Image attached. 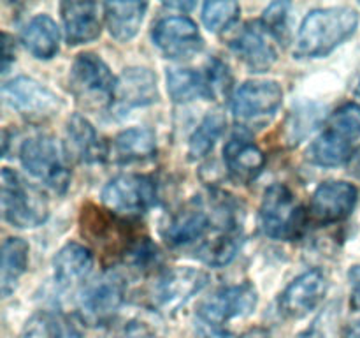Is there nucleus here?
Returning a JSON list of instances; mask_svg holds the SVG:
<instances>
[{
	"mask_svg": "<svg viewBox=\"0 0 360 338\" xmlns=\"http://www.w3.org/2000/svg\"><path fill=\"white\" fill-rule=\"evenodd\" d=\"M125 261L137 270H148L158 263V246L150 238H139L127 249Z\"/></svg>",
	"mask_w": 360,
	"mask_h": 338,
	"instance_id": "72a5a7b5",
	"label": "nucleus"
},
{
	"mask_svg": "<svg viewBox=\"0 0 360 338\" xmlns=\"http://www.w3.org/2000/svg\"><path fill=\"white\" fill-rule=\"evenodd\" d=\"M16 60V44L9 34H2V73L6 74Z\"/></svg>",
	"mask_w": 360,
	"mask_h": 338,
	"instance_id": "58836bf2",
	"label": "nucleus"
},
{
	"mask_svg": "<svg viewBox=\"0 0 360 338\" xmlns=\"http://www.w3.org/2000/svg\"><path fill=\"white\" fill-rule=\"evenodd\" d=\"M146 11V2H105L104 18L111 37L118 42H129L136 37Z\"/></svg>",
	"mask_w": 360,
	"mask_h": 338,
	"instance_id": "5701e85b",
	"label": "nucleus"
},
{
	"mask_svg": "<svg viewBox=\"0 0 360 338\" xmlns=\"http://www.w3.org/2000/svg\"><path fill=\"white\" fill-rule=\"evenodd\" d=\"M224 161L236 182L250 183L262 173L266 155L248 137L232 136L224 148Z\"/></svg>",
	"mask_w": 360,
	"mask_h": 338,
	"instance_id": "a211bd4d",
	"label": "nucleus"
},
{
	"mask_svg": "<svg viewBox=\"0 0 360 338\" xmlns=\"http://www.w3.org/2000/svg\"><path fill=\"white\" fill-rule=\"evenodd\" d=\"M4 101L27 122L44 123L63 109V101L46 84L28 76H18L2 87Z\"/></svg>",
	"mask_w": 360,
	"mask_h": 338,
	"instance_id": "0eeeda50",
	"label": "nucleus"
},
{
	"mask_svg": "<svg viewBox=\"0 0 360 338\" xmlns=\"http://www.w3.org/2000/svg\"><path fill=\"white\" fill-rule=\"evenodd\" d=\"M28 252L30 246L23 238H7L2 245V263H0V291L4 298L13 294L20 278L28 270Z\"/></svg>",
	"mask_w": 360,
	"mask_h": 338,
	"instance_id": "393cba45",
	"label": "nucleus"
},
{
	"mask_svg": "<svg viewBox=\"0 0 360 338\" xmlns=\"http://www.w3.org/2000/svg\"><path fill=\"white\" fill-rule=\"evenodd\" d=\"M0 203L4 220L13 227L32 229L48 220L49 204L46 194L25 182L16 171L9 168L2 169Z\"/></svg>",
	"mask_w": 360,
	"mask_h": 338,
	"instance_id": "f03ea898",
	"label": "nucleus"
},
{
	"mask_svg": "<svg viewBox=\"0 0 360 338\" xmlns=\"http://www.w3.org/2000/svg\"><path fill=\"white\" fill-rule=\"evenodd\" d=\"M127 280L120 271H108L91 282L79 298V317L88 326H105L122 308Z\"/></svg>",
	"mask_w": 360,
	"mask_h": 338,
	"instance_id": "6e6552de",
	"label": "nucleus"
},
{
	"mask_svg": "<svg viewBox=\"0 0 360 338\" xmlns=\"http://www.w3.org/2000/svg\"><path fill=\"white\" fill-rule=\"evenodd\" d=\"M306 215L292 190L283 183H273L264 192L259 210V225L273 239H294L301 234Z\"/></svg>",
	"mask_w": 360,
	"mask_h": 338,
	"instance_id": "20e7f679",
	"label": "nucleus"
},
{
	"mask_svg": "<svg viewBox=\"0 0 360 338\" xmlns=\"http://www.w3.org/2000/svg\"><path fill=\"white\" fill-rule=\"evenodd\" d=\"M327 294V278L322 270H309L299 275L281 292L278 308L288 319L309 315Z\"/></svg>",
	"mask_w": 360,
	"mask_h": 338,
	"instance_id": "2eb2a0df",
	"label": "nucleus"
},
{
	"mask_svg": "<svg viewBox=\"0 0 360 338\" xmlns=\"http://www.w3.org/2000/svg\"><path fill=\"white\" fill-rule=\"evenodd\" d=\"M94 268V254L90 249L70 242L58 250L53 259V277L58 287L72 289L86 280Z\"/></svg>",
	"mask_w": 360,
	"mask_h": 338,
	"instance_id": "6ab92c4d",
	"label": "nucleus"
},
{
	"mask_svg": "<svg viewBox=\"0 0 360 338\" xmlns=\"http://www.w3.org/2000/svg\"><path fill=\"white\" fill-rule=\"evenodd\" d=\"M60 13L65 39L70 46L86 44L101 35V18L95 2H62Z\"/></svg>",
	"mask_w": 360,
	"mask_h": 338,
	"instance_id": "f3484780",
	"label": "nucleus"
},
{
	"mask_svg": "<svg viewBox=\"0 0 360 338\" xmlns=\"http://www.w3.org/2000/svg\"><path fill=\"white\" fill-rule=\"evenodd\" d=\"M345 338H360V323L354 324V326L347 331Z\"/></svg>",
	"mask_w": 360,
	"mask_h": 338,
	"instance_id": "79ce46f5",
	"label": "nucleus"
},
{
	"mask_svg": "<svg viewBox=\"0 0 360 338\" xmlns=\"http://www.w3.org/2000/svg\"><path fill=\"white\" fill-rule=\"evenodd\" d=\"M21 42L39 60H51L60 49V30L53 18L37 14L21 32Z\"/></svg>",
	"mask_w": 360,
	"mask_h": 338,
	"instance_id": "b1692460",
	"label": "nucleus"
},
{
	"mask_svg": "<svg viewBox=\"0 0 360 338\" xmlns=\"http://www.w3.org/2000/svg\"><path fill=\"white\" fill-rule=\"evenodd\" d=\"M195 334L197 338H238L220 324H213L210 320L200 319V317L195 319Z\"/></svg>",
	"mask_w": 360,
	"mask_h": 338,
	"instance_id": "e433bc0d",
	"label": "nucleus"
},
{
	"mask_svg": "<svg viewBox=\"0 0 360 338\" xmlns=\"http://www.w3.org/2000/svg\"><path fill=\"white\" fill-rule=\"evenodd\" d=\"M210 282V275L190 266H176L158 277L153 289V299L165 310H176L192 296L202 291Z\"/></svg>",
	"mask_w": 360,
	"mask_h": 338,
	"instance_id": "4468645a",
	"label": "nucleus"
},
{
	"mask_svg": "<svg viewBox=\"0 0 360 338\" xmlns=\"http://www.w3.org/2000/svg\"><path fill=\"white\" fill-rule=\"evenodd\" d=\"M69 154L84 164H97L109 157V150L101 141L95 127L79 113H74L67 122Z\"/></svg>",
	"mask_w": 360,
	"mask_h": 338,
	"instance_id": "aec40b11",
	"label": "nucleus"
},
{
	"mask_svg": "<svg viewBox=\"0 0 360 338\" xmlns=\"http://www.w3.org/2000/svg\"><path fill=\"white\" fill-rule=\"evenodd\" d=\"M241 16V7L234 0H213L202 7V23L213 34H221L236 25Z\"/></svg>",
	"mask_w": 360,
	"mask_h": 338,
	"instance_id": "c756f323",
	"label": "nucleus"
},
{
	"mask_svg": "<svg viewBox=\"0 0 360 338\" xmlns=\"http://www.w3.org/2000/svg\"><path fill=\"white\" fill-rule=\"evenodd\" d=\"M257 301H259V294L250 282L229 285V287H221L211 296H207L199 305L197 317L221 326L227 320L253 313Z\"/></svg>",
	"mask_w": 360,
	"mask_h": 338,
	"instance_id": "9b49d317",
	"label": "nucleus"
},
{
	"mask_svg": "<svg viewBox=\"0 0 360 338\" xmlns=\"http://www.w3.org/2000/svg\"><path fill=\"white\" fill-rule=\"evenodd\" d=\"M348 282H350V306L355 312H360V264L350 268L348 271Z\"/></svg>",
	"mask_w": 360,
	"mask_h": 338,
	"instance_id": "4c0bfd02",
	"label": "nucleus"
},
{
	"mask_svg": "<svg viewBox=\"0 0 360 338\" xmlns=\"http://www.w3.org/2000/svg\"><path fill=\"white\" fill-rule=\"evenodd\" d=\"M271 39L260 21L246 23L231 41V49L252 73H266L278 60V51Z\"/></svg>",
	"mask_w": 360,
	"mask_h": 338,
	"instance_id": "dca6fc26",
	"label": "nucleus"
},
{
	"mask_svg": "<svg viewBox=\"0 0 360 338\" xmlns=\"http://www.w3.org/2000/svg\"><path fill=\"white\" fill-rule=\"evenodd\" d=\"M283 104V88L278 81H246L232 97V113L243 123H257L276 115Z\"/></svg>",
	"mask_w": 360,
	"mask_h": 338,
	"instance_id": "1a4fd4ad",
	"label": "nucleus"
},
{
	"mask_svg": "<svg viewBox=\"0 0 360 338\" xmlns=\"http://www.w3.org/2000/svg\"><path fill=\"white\" fill-rule=\"evenodd\" d=\"M288 14H290V4L288 2H273L264 9L260 25L264 30L281 44H287L290 39V23H288Z\"/></svg>",
	"mask_w": 360,
	"mask_h": 338,
	"instance_id": "7c9ffc66",
	"label": "nucleus"
},
{
	"mask_svg": "<svg viewBox=\"0 0 360 338\" xmlns=\"http://www.w3.org/2000/svg\"><path fill=\"white\" fill-rule=\"evenodd\" d=\"M352 141L345 139L330 129L323 130L306 151V158L320 168H340L352 161Z\"/></svg>",
	"mask_w": 360,
	"mask_h": 338,
	"instance_id": "a878e982",
	"label": "nucleus"
},
{
	"mask_svg": "<svg viewBox=\"0 0 360 338\" xmlns=\"http://www.w3.org/2000/svg\"><path fill=\"white\" fill-rule=\"evenodd\" d=\"M348 165H350L352 175L357 176V178L360 180V148L354 151V155H352V161L348 162Z\"/></svg>",
	"mask_w": 360,
	"mask_h": 338,
	"instance_id": "ea45409f",
	"label": "nucleus"
},
{
	"mask_svg": "<svg viewBox=\"0 0 360 338\" xmlns=\"http://www.w3.org/2000/svg\"><path fill=\"white\" fill-rule=\"evenodd\" d=\"M297 338H326V337H323L319 330L311 327V330H306V331H302V333H299Z\"/></svg>",
	"mask_w": 360,
	"mask_h": 338,
	"instance_id": "a19ab883",
	"label": "nucleus"
},
{
	"mask_svg": "<svg viewBox=\"0 0 360 338\" xmlns=\"http://www.w3.org/2000/svg\"><path fill=\"white\" fill-rule=\"evenodd\" d=\"M227 127V118L221 111H210L202 118L188 139V155L192 161L202 158L214 148Z\"/></svg>",
	"mask_w": 360,
	"mask_h": 338,
	"instance_id": "c85d7f7f",
	"label": "nucleus"
},
{
	"mask_svg": "<svg viewBox=\"0 0 360 338\" xmlns=\"http://www.w3.org/2000/svg\"><path fill=\"white\" fill-rule=\"evenodd\" d=\"M158 102L157 76L148 67H129L116 77L111 111L127 115L132 109L146 108Z\"/></svg>",
	"mask_w": 360,
	"mask_h": 338,
	"instance_id": "f8f14e48",
	"label": "nucleus"
},
{
	"mask_svg": "<svg viewBox=\"0 0 360 338\" xmlns=\"http://www.w3.org/2000/svg\"><path fill=\"white\" fill-rule=\"evenodd\" d=\"M204 74H206L207 81H210L213 99L224 97V95L229 94V90H231L232 87V76L229 67L225 65L221 60L211 58L210 62H207Z\"/></svg>",
	"mask_w": 360,
	"mask_h": 338,
	"instance_id": "c9c22d12",
	"label": "nucleus"
},
{
	"mask_svg": "<svg viewBox=\"0 0 360 338\" xmlns=\"http://www.w3.org/2000/svg\"><path fill=\"white\" fill-rule=\"evenodd\" d=\"M167 92L176 104H186L197 99H213L206 74L193 69H169Z\"/></svg>",
	"mask_w": 360,
	"mask_h": 338,
	"instance_id": "bb28decb",
	"label": "nucleus"
},
{
	"mask_svg": "<svg viewBox=\"0 0 360 338\" xmlns=\"http://www.w3.org/2000/svg\"><path fill=\"white\" fill-rule=\"evenodd\" d=\"M151 39L167 58H190L204 48L199 28L186 16H167L158 20L151 30Z\"/></svg>",
	"mask_w": 360,
	"mask_h": 338,
	"instance_id": "9d476101",
	"label": "nucleus"
},
{
	"mask_svg": "<svg viewBox=\"0 0 360 338\" xmlns=\"http://www.w3.org/2000/svg\"><path fill=\"white\" fill-rule=\"evenodd\" d=\"M157 155V136L148 127H132L112 139L109 157L116 164H134L146 162Z\"/></svg>",
	"mask_w": 360,
	"mask_h": 338,
	"instance_id": "412c9836",
	"label": "nucleus"
},
{
	"mask_svg": "<svg viewBox=\"0 0 360 338\" xmlns=\"http://www.w3.org/2000/svg\"><path fill=\"white\" fill-rule=\"evenodd\" d=\"M210 227V215L202 208L188 206L169 218L162 234L169 245L183 246L204 238Z\"/></svg>",
	"mask_w": 360,
	"mask_h": 338,
	"instance_id": "4be33fe9",
	"label": "nucleus"
},
{
	"mask_svg": "<svg viewBox=\"0 0 360 338\" xmlns=\"http://www.w3.org/2000/svg\"><path fill=\"white\" fill-rule=\"evenodd\" d=\"M327 129L340 134L348 141L360 137V106L355 102H347L330 115Z\"/></svg>",
	"mask_w": 360,
	"mask_h": 338,
	"instance_id": "2f4dec72",
	"label": "nucleus"
},
{
	"mask_svg": "<svg viewBox=\"0 0 360 338\" xmlns=\"http://www.w3.org/2000/svg\"><path fill=\"white\" fill-rule=\"evenodd\" d=\"M116 77L108 63L95 53H81L76 56L69 73V88L77 102L97 108L111 106Z\"/></svg>",
	"mask_w": 360,
	"mask_h": 338,
	"instance_id": "423d86ee",
	"label": "nucleus"
},
{
	"mask_svg": "<svg viewBox=\"0 0 360 338\" xmlns=\"http://www.w3.org/2000/svg\"><path fill=\"white\" fill-rule=\"evenodd\" d=\"M20 161L34 178L58 194H65L70 185L67 150L49 134H35L23 141Z\"/></svg>",
	"mask_w": 360,
	"mask_h": 338,
	"instance_id": "7ed1b4c3",
	"label": "nucleus"
},
{
	"mask_svg": "<svg viewBox=\"0 0 360 338\" xmlns=\"http://www.w3.org/2000/svg\"><path fill=\"white\" fill-rule=\"evenodd\" d=\"M245 338H269V334L264 333L262 330H255V331H252V333L246 334Z\"/></svg>",
	"mask_w": 360,
	"mask_h": 338,
	"instance_id": "37998d69",
	"label": "nucleus"
},
{
	"mask_svg": "<svg viewBox=\"0 0 360 338\" xmlns=\"http://www.w3.org/2000/svg\"><path fill=\"white\" fill-rule=\"evenodd\" d=\"M320 109L315 104H306L295 109L290 115V120L287 123V136L292 144L299 143V139L311 132L313 127L319 123Z\"/></svg>",
	"mask_w": 360,
	"mask_h": 338,
	"instance_id": "473e14b6",
	"label": "nucleus"
},
{
	"mask_svg": "<svg viewBox=\"0 0 360 338\" xmlns=\"http://www.w3.org/2000/svg\"><path fill=\"white\" fill-rule=\"evenodd\" d=\"M359 13L348 6L319 7L302 20L295 39L297 58H323L355 34Z\"/></svg>",
	"mask_w": 360,
	"mask_h": 338,
	"instance_id": "f257e3e1",
	"label": "nucleus"
},
{
	"mask_svg": "<svg viewBox=\"0 0 360 338\" xmlns=\"http://www.w3.org/2000/svg\"><path fill=\"white\" fill-rule=\"evenodd\" d=\"M359 203V190L348 182H323L316 187L311 196L309 213L315 222L322 225L343 222L354 213Z\"/></svg>",
	"mask_w": 360,
	"mask_h": 338,
	"instance_id": "ddd939ff",
	"label": "nucleus"
},
{
	"mask_svg": "<svg viewBox=\"0 0 360 338\" xmlns=\"http://www.w3.org/2000/svg\"><path fill=\"white\" fill-rule=\"evenodd\" d=\"M239 249H241L239 231H227V229H224L221 232L200 243L199 250H197V257L204 264H207V266L221 268L234 261Z\"/></svg>",
	"mask_w": 360,
	"mask_h": 338,
	"instance_id": "cd10ccee",
	"label": "nucleus"
},
{
	"mask_svg": "<svg viewBox=\"0 0 360 338\" xmlns=\"http://www.w3.org/2000/svg\"><path fill=\"white\" fill-rule=\"evenodd\" d=\"M42 330L48 338H81L77 324L65 313H46L42 317Z\"/></svg>",
	"mask_w": 360,
	"mask_h": 338,
	"instance_id": "f704fd0d",
	"label": "nucleus"
},
{
	"mask_svg": "<svg viewBox=\"0 0 360 338\" xmlns=\"http://www.w3.org/2000/svg\"><path fill=\"white\" fill-rule=\"evenodd\" d=\"M158 190L153 178L137 173H125L109 180L102 190V203L123 218H136L157 204Z\"/></svg>",
	"mask_w": 360,
	"mask_h": 338,
	"instance_id": "39448f33",
	"label": "nucleus"
},
{
	"mask_svg": "<svg viewBox=\"0 0 360 338\" xmlns=\"http://www.w3.org/2000/svg\"><path fill=\"white\" fill-rule=\"evenodd\" d=\"M167 7H176V9H181V11H190L193 7V4H167Z\"/></svg>",
	"mask_w": 360,
	"mask_h": 338,
	"instance_id": "c03bdc74",
	"label": "nucleus"
}]
</instances>
